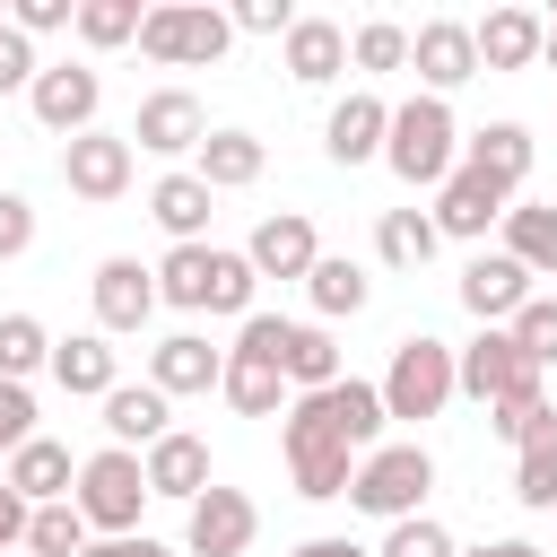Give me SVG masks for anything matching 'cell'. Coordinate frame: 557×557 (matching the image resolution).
Returning a JSON list of instances; mask_svg holds the SVG:
<instances>
[{"label":"cell","instance_id":"obj_1","mask_svg":"<svg viewBox=\"0 0 557 557\" xmlns=\"http://www.w3.org/2000/svg\"><path fill=\"white\" fill-rule=\"evenodd\" d=\"M383 165H392L400 183L444 191V183H453V165H461V122H453V104H444V96H409V104H392Z\"/></svg>","mask_w":557,"mask_h":557},{"label":"cell","instance_id":"obj_2","mask_svg":"<svg viewBox=\"0 0 557 557\" xmlns=\"http://www.w3.org/2000/svg\"><path fill=\"white\" fill-rule=\"evenodd\" d=\"M278 453H287V470H296V496H313V505L348 496V479H357V461H366V453H348V444L331 435V418H322L313 392L287 400V418H278Z\"/></svg>","mask_w":557,"mask_h":557},{"label":"cell","instance_id":"obj_3","mask_svg":"<svg viewBox=\"0 0 557 557\" xmlns=\"http://www.w3.org/2000/svg\"><path fill=\"white\" fill-rule=\"evenodd\" d=\"M278 313H244L235 348H226V409L235 418H287V366H278Z\"/></svg>","mask_w":557,"mask_h":557},{"label":"cell","instance_id":"obj_4","mask_svg":"<svg viewBox=\"0 0 557 557\" xmlns=\"http://www.w3.org/2000/svg\"><path fill=\"white\" fill-rule=\"evenodd\" d=\"M426 487H435V453L426 444H374L348 479V505L374 513V522H409L426 513Z\"/></svg>","mask_w":557,"mask_h":557},{"label":"cell","instance_id":"obj_5","mask_svg":"<svg viewBox=\"0 0 557 557\" xmlns=\"http://www.w3.org/2000/svg\"><path fill=\"white\" fill-rule=\"evenodd\" d=\"M70 505L87 513V531H104V540H131V531H139V513H148V470H139V453H122V444L87 453V461H78V487H70Z\"/></svg>","mask_w":557,"mask_h":557},{"label":"cell","instance_id":"obj_6","mask_svg":"<svg viewBox=\"0 0 557 557\" xmlns=\"http://www.w3.org/2000/svg\"><path fill=\"white\" fill-rule=\"evenodd\" d=\"M226 44H235V17L209 9V0H165L139 26V52L165 61V70H209V61H226Z\"/></svg>","mask_w":557,"mask_h":557},{"label":"cell","instance_id":"obj_7","mask_svg":"<svg viewBox=\"0 0 557 557\" xmlns=\"http://www.w3.org/2000/svg\"><path fill=\"white\" fill-rule=\"evenodd\" d=\"M453 392H461V348H444V339L409 331V339L392 348L383 409H392V418H444V400H453Z\"/></svg>","mask_w":557,"mask_h":557},{"label":"cell","instance_id":"obj_8","mask_svg":"<svg viewBox=\"0 0 557 557\" xmlns=\"http://www.w3.org/2000/svg\"><path fill=\"white\" fill-rule=\"evenodd\" d=\"M131 165H139L131 131H78V139L61 148V183H70L78 200H96V209L131 191Z\"/></svg>","mask_w":557,"mask_h":557},{"label":"cell","instance_id":"obj_9","mask_svg":"<svg viewBox=\"0 0 557 557\" xmlns=\"http://www.w3.org/2000/svg\"><path fill=\"white\" fill-rule=\"evenodd\" d=\"M261 540V505L244 487H209L200 505H183V548L191 557H244Z\"/></svg>","mask_w":557,"mask_h":557},{"label":"cell","instance_id":"obj_10","mask_svg":"<svg viewBox=\"0 0 557 557\" xmlns=\"http://www.w3.org/2000/svg\"><path fill=\"white\" fill-rule=\"evenodd\" d=\"M26 104H35V122L44 131H61V148L78 139V131H96V104H104V78L87 70V61H52L35 87H26Z\"/></svg>","mask_w":557,"mask_h":557},{"label":"cell","instance_id":"obj_11","mask_svg":"<svg viewBox=\"0 0 557 557\" xmlns=\"http://www.w3.org/2000/svg\"><path fill=\"white\" fill-rule=\"evenodd\" d=\"M409 70H418V96H453L461 78H479V35L461 17H426L409 35Z\"/></svg>","mask_w":557,"mask_h":557},{"label":"cell","instance_id":"obj_12","mask_svg":"<svg viewBox=\"0 0 557 557\" xmlns=\"http://www.w3.org/2000/svg\"><path fill=\"white\" fill-rule=\"evenodd\" d=\"M200 139H209V113H200L191 87H157V96H139L131 148H148V157H200Z\"/></svg>","mask_w":557,"mask_h":557},{"label":"cell","instance_id":"obj_13","mask_svg":"<svg viewBox=\"0 0 557 557\" xmlns=\"http://www.w3.org/2000/svg\"><path fill=\"white\" fill-rule=\"evenodd\" d=\"M461 392H470L479 409H496V400H513V392H540V366L513 348V331H479V339L461 348Z\"/></svg>","mask_w":557,"mask_h":557},{"label":"cell","instance_id":"obj_14","mask_svg":"<svg viewBox=\"0 0 557 557\" xmlns=\"http://www.w3.org/2000/svg\"><path fill=\"white\" fill-rule=\"evenodd\" d=\"M505 209H513V191H505L496 174H479V165H453V183L435 191V235H461V244H479L487 226H505Z\"/></svg>","mask_w":557,"mask_h":557},{"label":"cell","instance_id":"obj_15","mask_svg":"<svg viewBox=\"0 0 557 557\" xmlns=\"http://www.w3.org/2000/svg\"><path fill=\"white\" fill-rule=\"evenodd\" d=\"M148 313H157V270H148V261H131V252L96 261V331H104V339H122V331H139Z\"/></svg>","mask_w":557,"mask_h":557},{"label":"cell","instance_id":"obj_16","mask_svg":"<svg viewBox=\"0 0 557 557\" xmlns=\"http://www.w3.org/2000/svg\"><path fill=\"white\" fill-rule=\"evenodd\" d=\"M244 261H252L261 278H313V261H322V235H313V218H305V209H278V218H261V226H252Z\"/></svg>","mask_w":557,"mask_h":557},{"label":"cell","instance_id":"obj_17","mask_svg":"<svg viewBox=\"0 0 557 557\" xmlns=\"http://www.w3.org/2000/svg\"><path fill=\"white\" fill-rule=\"evenodd\" d=\"M461 305L479 313V331H505V322L531 305V270H522L513 252H479V261L461 270Z\"/></svg>","mask_w":557,"mask_h":557},{"label":"cell","instance_id":"obj_18","mask_svg":"<svg viewBox=\"0 0 557 557\" xmlns=\"http://www.w3.org/2000/svg\"><path fill=\"white\" fill-rule=\"evenodd\" d=\"M148 383H157L165 400H183V392H218V383H226V348H209L200 331H174V339L148 348Z\"/></svg>","mask_w":557,"mask_h":557},{"label":"cell","instance_id":"obj_19","mask_svg":"<svg viewBox=\"0 0 557 557\" xmlns=\"http://www.w3.org/2000/svg\"><path fill=\"white\" fill-rule=\"evenodd\" d=\"M139 470H148V496H165V505H200V496L218 487V479H209V444L183 435V426H174L165 444H148Z\"/></svg>","mask_w":557,"mask_h":557},{"label":"cell","instance_id":"obj_20","mask_svg":"<svg viewBox=\"0 0 557 557\" xmlns=\"http://www.w3.org/2000/svg\"><path fill=\"white\" fill-rule=\"evenodd\" d=\"M383 139H392V104L383 96H339L331 104V122H322V148H331V165H366V157H383Z\"/></svg>","mask_w":557,"mask_h":557},{"label":"cell","instance_id":"obj_21","mask_svg":"<svg viewBox=\"0 0 557 557\" xmlns=\"http://www.w3.org/2000/svg\"><path fill=\"white\" fill-rule=\"evenodd\" d=\"M470 35H479V70H531L548 52V17L540 9H487Z\"/></svg>","mask_w":557,"mask_h":557},{"label":"cell","instance_id":"obj_22","mask_svg":"<svg viewBox=\"0 0 557 557\" xmlns=\"http://www.w3.org/2000/svg\"><path fill=\"white\" fill-rule=\"evenodd\" d=\"M52 383H61L70 400H104V392L122 383L113 339H104V331H70V339H52Z\"/></svg>","mask_w":557,"mask_h":557},{"label":"cell","instance_id":"obj_23","mask_svg":"<svg viewBox=\"0 0 557 557\" xmlns=\"http://www.w3.org/2000/svg\"><path fill=\"white\" fill-rule=\"evenodd\" d=\"M322 400V418H331V435L348 444V453H374L383 444V426H392V409H383V383H357V374H339L331 392H313Z\"/></svg>","mask_w":557,"mask_h":557},{"label":"cell","instance_id":"obj_24","mask_svg":"<svg viewBox=\"0 0 557 557\" xmlns=\"http://www.w3.org/2000/svg\"><path fill=\"white\" fill-rule=\"evenodd\" d=\"M165 418H174V400H165L157 383H113V392H104V435H113L122 453H131V444H139V453L165 444V435H174Z\"/></svg>","mask_w":557,"mask_h":557},{"label":"cell","instance_id":"obj_25","mask_svg":"<svg viewBox=\"0 0 557 557\" xmlns=\"http://www.w3.org/2000/svg\"><path fill=\"white\" fill-rule=\"evenodd\" d=\"M26 505H70V487H78V461H70V444H52V435H35V444H17L9 453V470H0Z\"/></svg>","mask_w":557,"mask_h":557},{"label":"cell","instance_id":"obj_26","mask_svg":"<svg viewBox=\"0 0 557 557\" xmlns=\"http://www.w3.org/2000/svg\"><path fill=\"white\" fill-rule=\"evenodd\" d=\"M278 61H287V78H296V87H331V78L348 70V26H331V17H296Z\"/></svg>","mask_w":557,"mask_h":557},{"label":"cell","instance_id":"obj_27","mask_svg":"<svg viewBox=\"0 0 557 557\" xmlns=\"http://www.w3.org/2000/svg\"><path fill=\"white\" fill-rule=\"evenodd\" d=\"M513 496L531 513H557V400L531 418V435L513 444Z\"/></svg>","mask_w":557,"mask_h":557},{"label":"cell","instance_id":"obj_28","mask_svg":"<svg viewBox=\"0 0 557 557\" xmlns=\"http://www.w3.org/2000/svg\"><path fill=\"white\" fill-rule=\"evenodd\" d=\"M209 200H218V191H209V183L183 165V174H157V191H148V218H157L174 244H209Z\"/></svg>","mask_w":557,"mask_h":557},{"label":"cell","instance_id":"obj_29","mask_svg":"<svg viewBox=\"0 0 557 557\" xmlns=\"http://www.w3.org/2000/svg\"><path fill=\"white\" fill-rule=\"evenodd\" d=\"M278 366H287V392H331V383H339V339H331V322H287V331H278Z\"/></svg>","mask_w":557,"mask_h":557},{"label":"cell","instance_id":"obj_30","mask_svg":"<svg viewBox=\"0 0 557 557\" xmlns=\"http://www.w3.org/2000/svg\"><path fill=\"white\" fill-rule=\"evenodd\" d=\"M261 165H270V148H261L252 131H209L200 157H191V174H200L209 191H244V183H261Z\"/></svg>","mask_w":557,"mask_h":557},{"label":"cell","instance_id":"obj_31","mask_svg":"<svg viewBox=\"0 0 557 557\" xmlns=\"http://www.w3.org/2000/svg\"><path fill=\"white\" fill-rule=\"evenodd\" d=\"M435 244H444V235H435V209H383V218H374V261H383V270H426Z\"/></svg>","mask_w":557,"mask_h":557},{"label":"cell","instance_id":"obj_32","mask_svg":"<svg viewBox=\"0 0 557 557\" xmlns=\"http://www.w3.org/2000/svg\"><path fill=\"white\" fill-rule=\"evenodd\" d=\"M209 278H218V244H174V252L157 261V305L209 313Z\"/></svg>","mask_w":557,"mask_h":557},{"label":"cell","instance_id":"obj_33","mask_svg":"<svg viewBox=\"0 0 557 557\" xmlns=\"http://www.w3.org/2000/svg\"><path fill=\"white\" fill-rule=\"evenodd\" d=\"M505 252H513L531 278H557V209H548V200H513V209H505Z\"/></svg>","mask_w":557,"mask_h":557},{"label":"cell","instance_id":"obj_34","mask_svg":"<svg viewBox=\"0 0 557 557\" xmlns=\"http://www.w3.org/2000/svg\"><path fill=\"white\" fill-rule=\"evenodd\" d=\"M461 165H479V174H496L505 191H522L531 183V131L522 122H487V131H470V157Z\"/></svg>","mask_w":557,"mask_h":557},{"label":"cell","instance_id":"obj_35","mask_svg":"<svg viewBox=\"0 0 557 557\" xmlns=\"http://www.w3.org/2000/svg\"><path fill=\"white\" fill-rule=\"evenodd\" d=\"M305 296H313V313H322V322H339V313H366L374 278H366V261H348V252H322V261H313V278H305Z\"/></svg>","mask_w":557,"mask_h":557},{"label":"cell","instance_id":"obj_36","mask_svg":"<svg viewBox=\"0 0 557 557\" xmlns=\"http://www.w3.org/2000/svg\"><path fill=\"white\" fill-rule=\"evenodd\" d=\"M35 366H52V331L35 313H0V383H26Z\"/></svg>","mask_w":557,"mask_h":557},{"label":"cell","instance_id":"obj_37","mask_svg":"<svg viewBox=\"0 0 557 557\" xmlns=\"http://www.w3.org/2000/svg\"><path fill=\"white\" fill-rule=\"evenodd\" d=\"M139 26H148V9H139V0H78V44H96V52L139 44Z\"/></svg>","mask_w":557,"mask_h":557},{"label":"cell","instance_id":"obj_38","mask_svg":"<svg viewBox=\"0 0 557 557\" xmlns=\"http://www.w3.org/2000/svg\"><path fill=\"white\" fill-rule=\"evenodd\" d=\"M26 548H35V557H87V513H78V505H35Z\"/></svg>","mask_w":557,"mask_h":557},{"label":"cell","instance_id":"obj_39","mask_svg":"<svg viewBox=\"0 0 557 557\" xmlns=\"http://www.w3.org/2000/svg\"><path fill=\"white\" fill-rule=\"evenodd\" d=\"M348 61H357V70H409V26L366 17V26L348 35Z\"/></svg>","mask_w":557,"mask_h":557},{"label":"cell","instance_id":"obj_40","mask_svg":"<svg viewBox=\"0 0 557 557\" xmlns=\"http://www.w3.org/2000/svg\"><path fill=\"white\" fill-rule=\"evenodd\" d=\"M505 331H513V348H522L531 366H557V296H531Z\"/></svg>","mask_w":557,"mask_h":557},{"label":"cell","instance_id":"obj_41","mask_svg":"<svg viewBox=\"0 0 557 557\" xmlns=\"http://www.w3.org/2000/svg\"><path fill=\"white\" fill-rule=\"evenodd\" d=\"M374 557H461V548H453V531H444L435 513H409V522H392V531H383V548H374Z\"/></svg>","mask_w":557,"mask_h":557},{"label":"cell","instance_id":"obj_42","mask_svg":"<svg viewBox=\"0 0 557 557\" xmlns=\"http://www.w3.org/2000/svg\"><path fill=\"white\" fill-rule=\"evenodd\" d=\"M35 78H44L35 44H26V35H17L9 17H0V96H17V87H35Z\"/></svg>","mask_w":557,"mask_h":557},{"label":"cell","instance_id":"obj_43","mask_svg":"<svg viewBox=\"0 0 557 557\" xmlns=\"http://www.w3.org/2000/svg\"><path fill=\"white\" fill-rule=\"evenodd\" d=\"M35 444V392L26 383H0V453Z\"/></svg>","mask_w":557,"mask_h":557},{"label":"cell","instance_id":"obj_44","mask_svg":"<svg viewBox=\"0 0 557 557\" xmlns=\"http://www.w3.org/2000/svg\"><path fill=\"white\" fill-rule=\"evenodd\" d=\"M35 244V200L26 191H0V261H17Z\"/></svg>","mask_w":557,"mask_h":557},{"label":"cell","instance_id":"obj_45","mask_svg":"<svg viewBox=\"0 0 557 557\" xmlns=\"http://www.w3.org/2000/svg\"><path fill=\"white\" fill-rule=\"evenodd\" d=\"M9 26L35 44V35H52V26H78V0H17V17H9Z\"/></svg>","mask_w":557,"mask_h":557},{"label":"cell","instance_id":"obj_46","mask_svg":"<svg viewBox=\"0 0 557 557\" xmlns=\"http://www.w3.org/2000/svg\"><path fill=\"white\" fill-rule=\"evenodd\" d=\"M540 409H548V392H513V400H496V409H487V426H496V435H505V444H522V435H531V418H540Z\"/></svg>","mask_w":557,"mask_h":557},{"label":"cell","instance_id":"obj_47","mask_svg":"<svg viewBox=\"0 0 557 557\" xmlns=\"http://www.w3.org/2000/svg\"><path fill=\"white\" fill-rule=\"evenodd\" d=\"M235 26H244V35H278V44H287L296 9H287V0H235Z\"/></svg>","mask_w":557,"mask_h":557},{"label":"cell","instance_id":"obj_48","mask_svg":"<svg viewBox=\"0 0 557 557\" xmlns=\"http://www.w3.org/2000/svg\"><path fill=\"white\" fill-rule=\"evenodd\" d=\"M26 522H35V505H26V496L0 479V548H17V540H26Z\"/></svg>","mask_w":557,"mask_h":557},{"label":"cell","instance_id":"obj_49","mask_svg":"<svg viewBox=\"0 0 557 557\" xmlns=\"http://www.w3.org/2000/svg\"><path fill=\"white\" fill-rule=\"evenodd\" d=\"M87 557H174V548L148 540V531H131V540H87Z\"/></svg>","mask_w":557,"mask_h":557},{"label":"cell","instance_id":"obj_50","mask_svg":"<svg viewBox=\"0 0 557 557\" xmlns=\"http://www.w3.org/2000/svg\"><path fill=\"white\" fill-rule=\"evenodd\" d=\"M287 557H374V548H357L348 531H322V540H305V548H287Z\"/></svg>","mask_w":557,"mask_h":557},{"label":"cell","instance_id":"obj_51","mask_svg":"<svg viewBox=\"0 0 557 557\" xmlns=\"http://www.w3.org/2000/svg\"><path fill=\"white\" fill-rule=\"evenodd\" d=\"M461 557H548L540 540H479V548H461Z\"/></svg>","mask_w":557,"mask_h":557},{"label":"cell","instance_id":"obj_52","mask_svg":"<svg viewBox=\"0 0 557 557\" xmlns=\"http://www.w3.org/2000/svg\"><path fill=\"white\" fill-rule=\"evenodd\" d=\"M540 61H557V17H548V52H540Z\"/></svg>","mask_w":557,"mask_h":557}]
</instances>
